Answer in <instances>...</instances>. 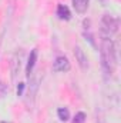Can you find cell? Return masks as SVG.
Masks as SVG:
<instances>
[{
    "label": "cell",
    "mask_w": 121,
    "mask_h": 123,
    "mask_svg": "<svg viewBox=\"0 0 121 123\" xmlns=\"http://www.w3.org/2000/svg\"><path fill=\"white\" fill-rule=\"evenodd\" d=\"M101 64L107 74H113L118 64V50L113 37L101 36Z\"/></svg>",
    "instance_id": "cell-1"
},
{
    "label": "cell",
    "mask_w": 121,
    "mask_h": 123,
    "mask_svg": "<svg viewBox=\"0 0 121 123\" xmlns=\"http://www.w3.org/2000/svg\"><path fill=\"white\" fill-rule=\"evenodd\" d=\"M100 26H101V36L103 37H113L120 27V20L117 17H114L113 14H103L101 17V22H100Z\"/></svg>",
    "instance_id": "cell-2"
},
{
    "label": "cell",
    "mask_w": 121,
    "mask_h": 123,
    "mask_svg": "<svg viewBox=\"0 0 121 123\" xmlns=\"http://www.w3.org/2000/svg\"><path fill=\"white\" fill-rule=\"evenodd\" d=\"M70 69H71V64H70V62L66 56H59L53 63V70L57 72V73H66Z\"/></svg>",
    "instance_id": "cell-3"
},
{
    "label": "cell",
    "mask_w": 121,
    "mask_h": 123,
    "mask_svg": "<svg viewBox=\"0 0 121 123\" xmlns=\"http://www.w3.org/2000/svg\"><path fill=\"white\" fill-rule=\"evenodd\" d=\"M74 56H76V60L78 63V66H80L83 70H87V69H88V59H87L84 50H83L80 46H76V47H74Z\"/></svg>",
    "instance_id": "cell-4"
},
{
    "label": "cell",
    "mask_w": 121,
    "mask_h": 123,
    "mask_svg": "<svg viewBox=\"0 0 121 123\" xmlns=\"http://www.w3.org/2000/svg\"><path fill=\"white\" fill-rule=\"evenodd\" d=\"M73 1V7L78 14H84L90 6V0H71Z\"/></svg>",
    "instance_id": "cell-5"
},
{
    "label": "cell",
    "mask_w": 121,
    "mask_h": 123,
    "mask_svg": "<svg viewBox=\"0 0 121 123\" xmlns=\"http://www.w3.org/2000/svg\"><path fill=\"white\" fill-rule=\"evenodd\" d=\"M36 62H37V49H33L30 52V56L27 59V66H26V74H27V77H30V73L33 72V67H34Z\"/></svg>",
    "instance_id": "cell-6"
},
{
    "label": "cell",
    "mask_w": 121,
    "mask_h": 123,
    "mask_svg": "<svg viewBox=\"0 0 121 123\" xmlns=\"http://www.w3.org/2000/svg\"><path fill=\"white\" fill-rule=\"evenodd\" d=\"M57 16L60 17L61 20H70L71 13H70V10H68L67 6H64V4H59V7H57Z\"/></svg>",
    "instance_id": "cell-7"
},
{
    "label": "cell",
    "mask_w": 121,
    "mask_h": 123,
    "mask_svg": "<svg viewBox=\"0 0 121 123\" xmlns=\"http://www.w3.org/2000/svg\"><path fill=\"white\" fill-rule=\"evenodd\" d=\"M57 115H59V119H60L61 122H67L70 119V112H68L67 107H59Z\"/></svg>",
    "instance_id": "cell-8"
},
{
    "label": "cell",
    "mask_w": 121,
    "mask_h": 123,
    "mask_svg": "<svg viewBox=\"0 0 121 123\" xmlns=\"http://www.w3.org/2000/svg\"><path fill=\"white\" fill-rule=\"evenodd\" d=\"M19 55V53H17ZM17 55H16V57L13 59V74L16 76L17 73H19V70H20V60H22V52H20V56H19V59H17Z\"/></svg>",
    "instance_id": "cell-9"
},
{
    "label": "cell",
    "mask_w": 121,
    "mask_h": 123,
    "mask_svg": "<svg viewBox=\"0 0 121 123\" xmlns=\"http://www.w3.org/2000/svg\"><path fill=\"white\" fill-rule=\"evenodd\" d=\"M86 119H87L86 113H83V112H78V113L74 116V119H73V123H86Z\"/></svg>",
    "instance_id": "cell-10"
},
{
    "label": "cell",
    "mask_w": 121,
    "mask_h": 123,
    "mask_svg": "<svg viewBox=\"0 0 121 123\" xmlns=\"http://www.w3.org/2000/svg\"><path fill=\"white\" fill-rule=\"evenodd\" d=\"M23 90H24V83H19V86H17V96H22Z\"/></svg>",
    "instance_id": "cell-11"
}]
</instances>
